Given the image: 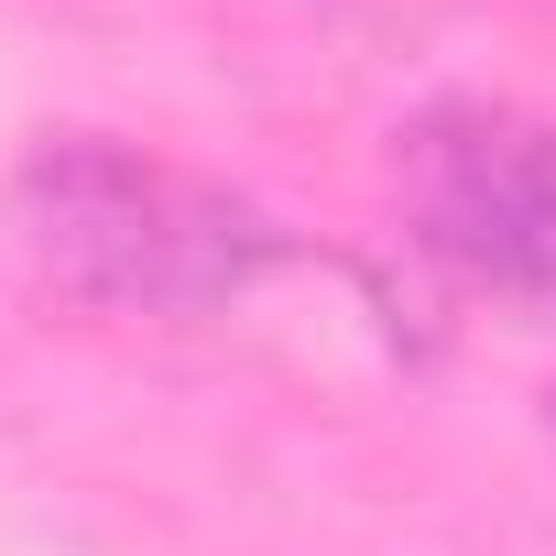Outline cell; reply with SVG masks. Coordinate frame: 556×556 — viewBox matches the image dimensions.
I'll list each match as a JSON object with an SVG mask.
<instances>
[{
    "label": "cell",
    "instance_id": "obj_1",
    "mask_svg": "<svg viewBox=\"0 0 556 556\" xmlns=\"http://www.w3.org/2000/svg\"><path fill=\"white\" fill-rule=\"evenodd\" d=\"M12 240L66 306L153 328H207L295 262V240L251 197L121 131H34L12 164Z\"/></svg>",
    "mask_w": 556,
    "mask_h": 556
},
{
    "label": "cell",
    "instance_id": "obj_2",
    "mask_svg": "<svg viewBox=\"0 0 556 556\" xmlns=\"http://www.w3.org/2000/svg\"><path fill=\"white\" fill-rule=\"evenodd\" d=\"M393 218L447 295L556 328V121L513 99H426L393 131Z\"/></svg>",
    "mask_w": 556,
    "mask_h": 556
},
{
    "label": "cell",
    "instance_id": "obj_3",
    "mask_svg": "<svg viewBox=\"0 0 556 556\" xmlns=\"http://www.w3.org/2000/svg\"><path fill=\"white\" fill-rule=\"evenodd\" d=\"M545 447H556V382H545Z\"/></svg>",
    "mask_w": 556,
    "mask_h": 556
}]
</instances>
